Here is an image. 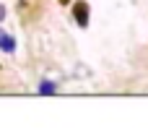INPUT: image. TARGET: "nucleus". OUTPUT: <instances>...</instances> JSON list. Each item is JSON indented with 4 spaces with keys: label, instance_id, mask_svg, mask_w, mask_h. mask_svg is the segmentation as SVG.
<instances>
[{
    "label": "nucleus",
    "instance_id": "2",
    "mask_svg": "<svg viewBox=\"0 0 148 138\" xmlns=\"http://www.w3.org/2000/svg\"><path fill=\"white\" fill-rule=\"evenodd\" d=\"M0 50H3V52H13V50H16V39H13L10 34H5L3 29H0Z\"/></svg>",
    "mask_w": 148,
    "mask_h": 138
},
{
    "label": "nucleus",
    "instance_id": "1",
    "mask_svg": "<svg viewBox=\"0 0 148 138\" xmlns=\"http://www.w3.org/2000/svg\"><path fill=\"white\" fill-rule=\"evenodd\" d=\"M75 21H78V26L88 23V5L86 3H75Z\"/></svg>",
    "mask_w": 148,
    "mask_h": 138
},
{
    "label": "nucleus",
    "instance_id": "4",
    "mask_svg": "<svg viewBox=\"0 0 148 138\" xmlns=\"http://www.w3.org/2000/svg\"><path fill=\"white\" fill-rule=\"evenodd\" d=\"M3 18H5V8L0 5V21H3Z\"/></svg>",
    "mask_w": 148,
    "mask_h": 138
},
{
    "label": "nucleus",
    "instance_id": "3",
    "mask_svg": "<svg viewBox=\"0 0 148 138\" xmlns=\"http://www.w3.org/2000/svg\"><path fill=\"white\" fill-rule=\"evenodd\" d=\"M55 91H57V83H55V81H42V83H39V94H42V97L55 94Z\"/></svg>",
    "mask_w": 148,
    "mask_h": 138
}]
</instances>
